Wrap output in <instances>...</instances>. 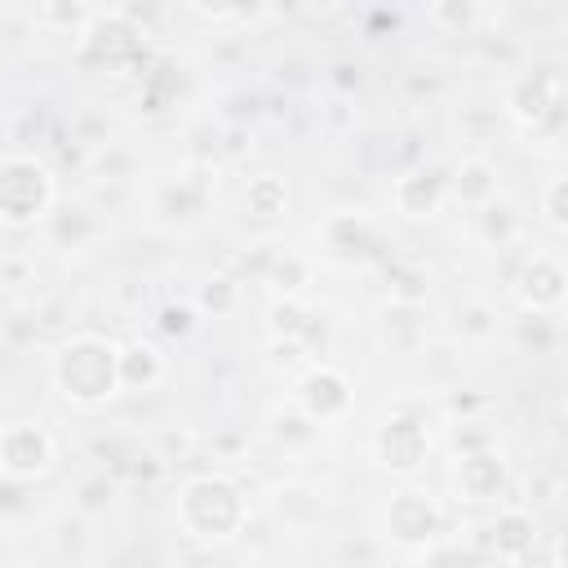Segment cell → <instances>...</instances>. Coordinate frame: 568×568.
Returning a JSON list of instances; mask_svg holds the SVG:
<instances>
[{
    "mask_svg": "<svg viewBox=\"0 0 568 568\" xmlns=\"http://www.w3.org/2000/svg\"><path fill=\"white\" fill-rule=\"evenodd\" d=\"M510 484V462L501 448H484V453H466L457 457L453 470V488L462 501H497Z\"/></svg>",
    "mask_w": 568,
    "mask_h": 568,
    "instance_id": "11",
    "label": "cell"
},
{
    "mask_svg": "<svg viewBox=\"0 0 568 568\" xmlns=\"http://www.w3.org/2000/svg\"><path fill=\"white\" fill-rule=\"evenodd\" d=\"M53 204H58V182L40 155L31 151L0 155V226L4 231H31L49 222Z\"/></svg>",
    "mask_w": 568,
    "mask_h": 568,
    "instance_id": "3",
    "label": "cell"
},
{
    "mask_svg": "<svg viewBox=\"0 0 568 568\" xmlns=\"http://www.w3.org/2000/svg\"><path fill=\"white\" fill-rule=\"evenodd\" d=\"M439 532H444V506L430 488H417V484H404L386 497L382 506V537L399 550H430L439 546Z\"/></svg>",
    "mask_w": 568,
    "mask_h": 568,
    "instance_id": "5",
    "label": "cell"
},
{
    "mask_svg": "<svg viewBox=\"0 0 568 568\" xmlns=\"http://www.w3.org/2000/svg\"><path fill=\"white\" fill-rule=\"evenodd\" d=\"M195 315L204 320V315H213V320H222V315H231L235 306H240V280L235 275H226V271H217V275H209L200 288H195Z\"/></svg>",
    "mask_w": 568,
    "mask_h": 568,
    "instance_id": "21",
    "label": "cell"
},
{
    "mask_svg": "<svg viewBox=\"0 0 568 568\" xmlns=\"http://www.w3.org/2000/svg\"><path fill=\"white\" fill-rule=\"evenodd\" d=\"M271 368H284V373H302L311 364V351L302 342H288V337H271Z\"/></svg>",
    "mask_w": 568,
    "mask_h": 568,
    "instance_id": "28",
    "label": "cell"
},
{
    "mask_svg": "<svg viewBox=\"0 0 568 568\" xmlns=\"http://www.w3.org/2000/svg\"><path fill=\"white\" fill-rule=\"evenodd\" d=\"M209 209V186L204 182H191V178H178V182H164L160 195H155V213L173 226H195Z\"/></svg>",
    "mask_w": 568,
    "mask_h": 568,
    "instance_id": "16",
    "label": "cell"
},
{
    "mask_svg": "<svg viewBox=\"0 0 568 568\" xmlns=\"http://www.w3.org/2000/svg\"><path fill=\"white\" fill-rule=\"evenodd\" d=\"M497 191H501L497 169H493V160H484V155H466V160H457L453 173H448V195H453L462 209H493V204H497Z\"/></svg>",
    "mask_w": 568,
    "mask_h": 568,
    "instance_id": "14",
    "label": "cell"
},
{
    "mask_svg": "<svg viewBox=\"0 0 568 568\" xmlns=\"http://www.w3.org/2000/svg\"><path fill=\"white\" fill-rule=\"evenodd\" d=\"M426 18H430L439 31L462 36V31H470V27L484 18V9H479V4H470V0H439V4H430V9H426Z\"/></svg>",
    "mask_w": 568,
    "mask_h": 568,
    "instance_id": "26",
    "label": "cell"
},
{
    "mask_svg": "<svg viewBox=\"0 0 568 568\" xmlns=\"http://www.w3.org/2000/svg\"><path fill=\"white\" fill-rule=\"evenodd\" d=\"M426 333H430V324H426L422 302H386L377 311V346L386 355H399V359L417 355L426 346Z\"/></svg>",
    "mask_w": 568,
    "mask_h": 568,
    "instance_id": "13",
    "label": "cell"
},
{
    "mask_svg": "<svg viewBox=\"0 0 568 568\" xmlns=\"http://www.w3.org/2000/svg\"><path fill=\"white\" fill-rule=\"evenodd\" d=\"M111 493H115V488H111V479H106V475L84 479V484H80V510H89V515H93V510H106Z\"/></svg>",
    "mask_w": 568,
    "mask_h": 568,
    "instance_id": "31",
    "label": "cell"
},
{
    "mask_svg": "<svg viewBox=\"0 0 568 568\" xmlns=\"http://www.w3.org/2000/svg\"><path fill=\"white\" fill-rule=\"evenodd\" d=\"M160 333H169V337H191L195 333V324H200V315H195V306L191 302H169V306H160Z\"/></svg>",
    "mask_w": 568,
    "mask_h": 568,
    "instance_id": "27",
    "label": "cell"
},
{
    "mask_svg": "<svg viewBox=\"0 0 568 568\" xmlns=\"http://www.w3.org/2000/svg\"><path fill=\"white\" fill-rule=\"evenodd\" d=\"M266 284L275 288V297H302L306 284H311V262L302 253H275L271 266H266Z\"/></svg>",
    "mask_w": 568,
    "mask_h": 568,
    "instance_id": "22",
    "label": "cell"
},
{
    "mask_svg": "<svg viewBox=\"0 0 568 568\" xmlns=\"http://www.w3.org/2000/svg\"><path fill=\"white\" fill-rule=\"evenodd\" d=\"M53 390L75 408H102L120 395V342L102 333H71L49 364Z\"/></svg>",
    "mask_w": 568,
    "mask_h": 568,
    "instance_id": "1",
    "label": "cell"
},
{
    "mask_svg": "<svg viewBox=\"0 0 568 568\" xmlns=\"http://www.w3.org/2000/svg\"><path fill=\"white\" fill-rule=\"evenodd\" d=\"M164 382V351L146 337L120 342V390L129 395H146Z\"/></svg>",
    "mask_w": 568,
    "mask_h": 568,
    "instance_id": "15",
    "label": "cell"
},
{
    "mask_svg": "<svg viewBox=\"0 0 568 568\" xmlns=\"http://www.w3.org/2000/svg\"><path fill=\"white\" fill-rule=\"evenodd\" d=\"M368 448H373V462H377L382 470L408 479V475H417V470L426 466V457H430V430H426V422H422L417 413L395 408V413H386V417L373 426Z\"/></svg>",
    "mask_w": 568,
    "mask_h": 568,
    "instance_id": "7",
    "label": "cell"
},
{
    "mask_svg": "<svg viewBox=\"0 0 568 568\" xmlns=\"http://www.w3.org/2000/svg\"><path fill=\"white\" fill-rule=\"evenodd\" d=\"M484 532H488L484 537V550H488L493 564H519V559H528L537 550V519L524 506L497 510Z\"/></svg>",
    "mask_w": 568,
    "mask_h": 568,
    "instance_id": "12",
    "label": "cell"
},
{
    "mask_svg": "<svg viewBox=\"0 0 568 568\" xmlns=\"http://www.w3.org/2000/svg\"><path fill=\"white\" fill-rule=\"evenodd\" d=\"M564 297H568V271H564V262L555 253H532L519 266V275H515V302H519V311L550 320V315H559Z\"/></svg>",
    "mask_w": 568,
    "mask_h": 568,
    "instance_id": "9",
    "label": "cell"
},
{
    "mask_svg": "<svg viewBox=\"0 0 568 568\" xmlns=\"http://www.w3.org/2000/svg\"><path fill=\"white\" fill-rule=\"evenodd\" d=\"M501 111L537 133V129H550L559 133V120H564V75L555 67H528V71H515L501 89Z\"/></svg>",
    "mask_w": 568,
    "mask_h": 568,
    "instance_id": "4",
    "label": "cell"
},
{
    "mask_svg": "<svg viewBox=\"0 0 568 568\" xmlns=\"http://www.w3.org/2000/svg\"><path fill=\"white\" fill-rule=\"evenodd\" d=\"M311 333H315V315L302 297H275L271 302V337H288V342H302L311 351Z\"/></svg>",
    "mask_w": 568,
    "mask_h": 568,
    "instance_id": "19",
    "label": "cell"
},
{
    "mask_svg": "<svg viewBox=\"0 0 568 568\" xmlns=\"http://www.w3.org/2000/svg\"><path fill=\"white\" fill-rule=\"evenodd\" d=\"M293 408L311 422V426H333L355 408V382L324 359H311L297 382H293Z\"/></svg>",
    "mask_w": 568,
    "mask_h": 568,
    "instance_id": "6",
    "label": "cell"
},
{
    "mask_svg": "<svg viewBox=\"0 0 568 568\" xmlns=\"http://www.w3.org/2000/svg\"><path fill=\"white\" fill-rule=\"evenodd\" d=\"M244 209H248V217H262V222L284 217V209H288V182H284L280 173H257V178H248V186H244Z\"/></svg>",
    "mask_w": 568,
    "mask_h": 568,
    "instance_id": "18",
    "label": "cell"
},
{
    "mask_svg": "<svg viewBox=\"0 0 568 568\" xmlns=\"http://www.w3.org/2000/svg\"><path fill=\"white\" fill-rule=\"evenodd\" d=\"M324 244H328L337 257H346V262L368 257V248H373V226H368L359 213H333V217L324 222Z\"/></svg>",
    "mask_w": 568,
    "mask_h": 568,
    "instance_id": "17",
    "label": "cell"
},
{
    "mask_svg": "<svg viewBox=\"0 0 568 568\" xmlns=\"http://www.w3.org/2000/svg\"><path fill=\"white\" fill-rule=\"evenodd\" d=\"M53 466H58V444L40 422L18 417L0 426V475L4 479L31 484V479H44Z\"/></svg>",
    "mask_w": 568,
    "mask_h": 568,
    "instance_id": "8",
    "label": "cell"
},
{
    "mask_svg": "<svg viewBox=\"0 0 568 568\" xmlns=\"http://www.w3.org/2000/svg\"><path fill=\"white\" fill-rule=\"evenodd\" d=\"M178 524L195 541H231L248 524V497L226 475H191L178 488Z\"/></svg>",
    "mask_w": 568,
    "mask_h": 568,
    "instance_id": "2",
    "label": "cell"
},
{
    "mask_svg": "<svg viewBox=\"0 0 568 568\" xmlns=\"http://www.w3.org/2000/svg\"><path fill=\"white\" fill-rule=\"evenodd\" d=\"M444 200H448V173L435 169V164H417V169L399 173L395 186H390V204H395V213L408 217V222L435 217V213L444 209Z\"/></svg>",
    "mask_w": 568,
    "mask_h": 568,
    "instance_id": "10",
    "label": "cell"
},
{
    "mask_svg": "<svg viewBox=\"0 0 568 568\" xmlns=\"http://www.w3.org/2000/svg\"><path fill=\"white\" fill-rule=\"evenodd\" d=\"M186 13L191 18H200V22H209V27H231V22H248L253 13L244 9V4H186Z\"/></svg>",
    "mask_w": 568,
    "mask_h": 568,
    "instance_id": "29",
    "label": "cell"
},
{
    "mask_svg": "<svg viewBox=\"0 0 568 568\" xmlns=\"http://www.w3.org/2000/svg\"><path fill=\"white\" fill-rule=\"evenodd\" d=\"M448 448H453V457L497 448V430H493L488 417H462V422H453V430H448Z\"/></svg>",
    "mask_w": 568,
    "mask_h": 568,
    "instance_id": "24",
    "label": "cell"
},
{
    "mask_svg": "<svg viewBox=\"0 0 568 568\" xmlns=\"http://www.w3.org/2000/svg\"><path fill=\"white\" fill-rule=\"evenodd\" d=\"M93 18H98V9L80 4V0H49V4L36 9V22L44 31H62V36H84Z\"/></svg>",
    "mask_w": 568,
    "mask_h": 568,
    "instance_id": "20",
    "label": "cell"
},
{
    "mask_svg": "<svg viewBox=\"0 0 568 568\" xmlns=\"http://www.w3.org/2000/svg\"><path fill=\"white\" fill-rule=\"evenodd\" d=\"M537 213H541V226L546 231H555V235L568 231V178L564 173L546 178V186L537 191Z\"/></svg>",
    "mask_w": 568,
    "mask_h": 568,
    "instance_id": "23",
    "label": "cell"
},
{
    "mask_svg": "<svg viewBox=\"0 0 568 568\" xmlns=\"http://www.w3.org/2000/svg\"><path fill=\"white\" fill-rule=\"evenodd\" d=\"M493 320H497V315H493L484 302H470V306H462V311H457V328H462L466 337H488V333L497 328Z\"/></svg>",
    "mask_w": 568,
    "mask_h": 568,
    "instance_id": "30",
    "label": "cell"
},
{
    "mask_svg": "<svg viewBox=\"0 0 568 568\" xmlns=\"http://www.w3.org/2000/svg\"><path fill=\"white\" fill-rule=\"evenodd\" d=\"M266 430H271V439H275L280 448H306L320 426H311V422L288 404V408H275V413H271V426H266Z\"/></svg>",
    "mask_w": 568,
    "mask_h": 568,
    "instance_id": "25",
    "label": "cell"
}]
</instances>
